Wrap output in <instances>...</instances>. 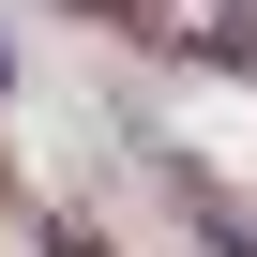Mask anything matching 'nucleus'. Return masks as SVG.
<instances>
[{"instance_id":"1","label":"nucleus","mask_w":257,"mask_h":257,"mask_svg":"<svg viewBox=\"0 0 257 257\" xmlns=\"http://www.w3.org/2000/svg\"><path fill=\"white\" fill-rule=\"evenodd\" d=\"M106 16H137V0H106Z\"/></svg>"}]
</instances>
